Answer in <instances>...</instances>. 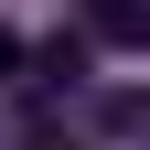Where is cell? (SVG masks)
<instances>
[{
  "label": "cell",
  "instance_id": "obj_1",
  "mask_svg": "<svg viewBox=\"0 0 150 150\" xmlns=\"http://www.w3.org/2000/svg\"><path fill=\"white\" fill-rule=\"evenodd\" d=\"M75 32L97 54H139L150 43V0H75Z\"/></svg>",
  "mask_w": 150,
  "mask_h": 150
},
{
  "label": "cell",
  "instance_id": "obj_2",
  "mask_svg": "<svg viewBox=\"0 0 150 150\" xmlns=\"http://www.w3.org/2000/svg\"><path fill=\"white\" fill-rule=\"evenodd\" d=\"M22 86H32V97H75V86H86V64H97V43H86V32H54V43L43 54H22Z\"/></svg>",
  "mask_w": 150,
  "mask_h": 150
},
{
  "label": "cell",
  "instance_id": "obj_3",
  "mask_svg": "<svg viewBox=\"0 0 150 150\" xmlns=\"http://www.w3.org/2000/svg\"><path fill=\"white\" fill-rule=\"evenodd\" d=\"M139 118H150V97H139V86H118V97L97 107V129H107V139H139Z\"/></svg>",
  "mask_w": 150,
  "mask_h": 150
},
{
  "label": "cell",
  "instance_id": "obj_4",
  "mask_svg": "<svg viewBox=\"0 0 150 150\" xmlns=\"http://www.w3.org/2000/svg\"><path fill=\"white\" fill-rule=\"evenodd\" d=\"M0 86H22V32L0 22Z\"/></svg>",
  "mask_w": 150,
  "mask_h": 150
}]
</instances>
